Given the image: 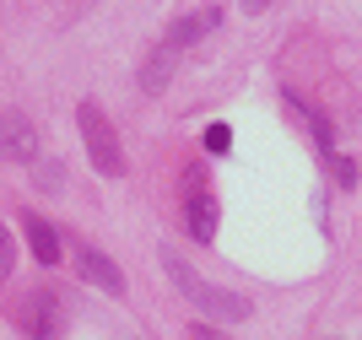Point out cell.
Listing matches in <instances>:
<instances>
[{
	"label": "cell",
	"instance_id": "1",
	"mask_svg": "<svg viewBox=\"0 0 362 340\" xmlns=\"http://www.w3.org/2000/svg\"><path fill=\"white\" fill-rule=\"evenodd\" d=\"M163 270L173 276V286H179L189 303H195L206 319H227V324H238V319H249V297H238V292H227V286H211L200 270H189L179 259L173 249H163Z\"/></svg>",
	"mask_w": 362,
	"mask_h": 340
},
{
	"label": "cell",
	"instance_id": "2",
	"mask_svg": "<svg viewBox=\"0 0 362 340\" xmlns=\"http://www.w3.org/2000/svg\"><path fill=\"white\" fill-rule=\"evenodd\" d=\"M76 124H81V141H87L92 168H98L103 178H119L124 173V151H119L114 124L103 119V108H98V103H81V108H76Z\"/></svg>",
	"mask_w": 362,
	"mask_h": 340
},
{
	"label": "cell",
	"instance_id": "3",
	"mask_svg": "<svg viewBox=\"0 0 362 340\" xmlns=\"http://www.w3.org/2000/svg\"><path fill=\"white\" fill-rule=\"evenodd\" d=\"M16 324L28 329L33 340H60V324H65V313H60V297H49V292H33L22 308H16Z\"/></svg>",
	"mask_w": 362,
	"mask_h": 340
},
{
	"label": "cell",
	"instance_id": "4",
	"mask_svg": "<svg viewBox=\"0 0 362 340\" xmlns=\"http://www.w3.org/2000/svg\"><path fill=\"white\" fill-rule=\"evenodd\" d=\"M0 157H11V163H33L38 157V135L22 114L11 108H0Z\"/></svg>",
	"mask_w": 362,
	"mask_h": 340
},
{
	"label": "cell",
	"instance_id": "5",
	"mask_svg": "<svg viewBox=\"0 0 362 340\" xmlns=\"http://www.w3.org/2000/svg\"><path fill=\"white\" fill-rule=\"evenodd\" d=\"M184 233L195 238V243H211L216 238V200L200 189V184L184 194Z\"/></svg>",
	"mask_w": 362,
	"mask_h": 340
},
{
	"label": "cell",
	"instance_id": "6",
	"mask_svg": "<svg viewBox=\"0 0 362 340\" xmlns=\"http://www.w3.org/2000/svg\"><path fill=\"white\" fill-rule=\"evenodd\" d=\"M76 270H81V281L103 286L108 297H119V292H124V276H119V265H114L108 254H98V249H81V254H76Z\"/></svg>",
	"mask_w": 362,
	"mask_h": 340
},
{
	"label": "cell",
	"instance_id": "7",
	"mask_svg": "<svg viewBox=\"0 0 362 340\" xmlns=\"http://www.w3.org/2000/svg\"><path fill=\"white\" fill-rule=\"evenodd\" d=\"M179 54H184V49H173L168 38L151 49V54L141 59V92H163L168 81H173V71H179Z\"/></svg>",
	"mask_w": 362,
	"mask_h": 340
},
{
	"label": "cell",
	"instance_id": "8",
	"mask_svg": "<svg viewBox=\"0 0 362 340\" xmlns=\"http://www.w3.org/2000/svg\"><path fill=\"white\" fill-rule=\"evenodd\" d=\"M22 233H28V249H33L38 265H60V233L44 216H22Z\"/></svg>",
	"mask_w": 362,
	"mask_h": 340
},
{
	"label": "cell",
	"instance_id": "9",
	"mask_svg": "<svg viewBox=\"0 0 362 340\" xmlns=\"http://www.w3.org/2000/svg\"><path fill=\"white\" fill-rule=\"evenodd\" d=\"M281 103H287V114H292V119H303V130L314 135V146H319V151H330V119L319 114V108H308V103H303V98H298L292 87L281 92Z\"/></svg>",
	"mask_w": 362,
	"mask_h": 340
},
{
	"label": "cell",
	"instance_id": "10",
	"mask_svg": "<svg viewBox=\"0 0 362 340\" xmlns=\"http://www.w3.org/2000/svg\"><path fill=\"white\" fill-rule=\"evenodd\" d=\"M216 22H222V11H195V16H179L173 28H168V44L173 49H184V44H195L200 33H211Z\"/></svg>",
	"mask_w": 362,
	"mask_h": 340
},
{
	"label": "cell",
	"instance_id": "11",
	"mask_svg": "<svg viewBox=\"0 0 362 340\" xmlns=\"http://www.w3.org/2000/svg\"><path fill=\"white\" fill-rule=\"evenodd\" d=\"M33 173H38V189H44V194L65 189V168H60V163H38Z\"/></svg>",
	"mask_w": 362,
	"mask_h": 340
},
{
	"label": "cell",
	"instance_id": "12",
	"mask_svg": "<svg viewBox=\"0 0 362 340\" xmlns=\"http://www.w3.org/2000/svg\"><path fill=\"white\" fill-rule=\"evenodd\" d=\"M227 146H233V130H227V124H206V151H216V157H222Z\"/></svg>",
	"mask_w": 362,
	"mask_h": 340
},
{
	"label": "cell",
	"instance_id": "13",
	"mask_svg": "<svg viewBox=\"0 0 362 340\" xmlns=\"http://www.w3.org/2000/svg\"><path fill=\"white\" fill-rule=\"evenodd\" d=\"M11 265H16V243H11V233L0 227V281L11 276Z\"/></svg>",
	"mask_w": 362,
	"mask_h": 340
},
{
	"label": "cell",
	"instance_id": "14",
	"mask_svg": "<svg viewBox=\"0 0 362 340\" xmlns=\"http://www.w3.org/2000/svg\"><path fill=\"white\" fill-rule=\"evenodd\" d=\"M335 163V184H341V189H351V184H357V168L346 163V157H330Z\"/></svg>",
	"mask_w": 362,
	"mask_h": 340
},
{
	"label": "cell",
	"instance_id": "15",
	"mask_svg": "<svg viewBox=\"0 0 362 340\" xmlns=\"http://www.w3.org/2000/svg\"><path fill=\"white\" fill-rule=\"evenodd\" d=\"M189 340H227V335H222V329H211V324H195V329H189Z\"/></svg>",
	"mask_w": 362,
	"mask_h": 340
},
{
	"label": "cell",
	"instance_id": "16",
	"mask_svg": "<svg viewBox=\"0 0 362 340\" xmlns=\"http://www.w3.org/2000/svg\"><path fill=\"white\" fill-rule=\"evenodd\" d=\"M265 6H271V0H243V11H249V16H259Z\"/></svg>",
	"mask_w": 362,
	"mask_h": 340
}]
</instances>
